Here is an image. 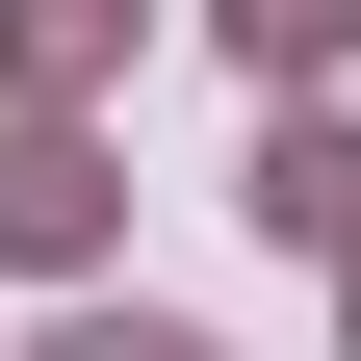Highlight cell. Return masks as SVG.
<instances>
[{
	"mask_svg": "<svg viewBox=\"0 0 361 361\" xmlns=\"http://www.w3.org/2000/svg\"><path fill=\"white\" fill-rule=\"evenodd\" d=\"M258 207H284V233L336 258V233H361V129H284V155H258Z\"/></svg>",
	"mask_w": 361,
	"mask_h": 361,
	"instance_id": "6da1fadb",
	"label": "cell"
},
{
	"mask_svg": "<svg viewBox=\"0 0 361 361\" xmlns=\"http://www.w3.org/2000/svg\"><path fill=\"white\" fill-rule=\"evenodd\" d=\"M78 207H104V180H78V155H52V129H26V155H0V258H52V233H78Z\"/></svg>",
	"mask_w": 361,
	"mask_h": 361,
	"instance_id": "7a4b0ae2",
	"label": "cell"
},
{
	"mask_svg": "<svg viewBox=\"0 0 361 361\" xmlns=\"http://www.w3.org/2000/svg\"><path fill=\"white\" fill-rule=\"evenodd\" d=\"M78 361H207V336H78Z\"/></svg>",
	"mask_w": 361,
	"mask_h": 361,
	"instance_id": "3957f363",
	"label": "cell"
}]
</instances>
